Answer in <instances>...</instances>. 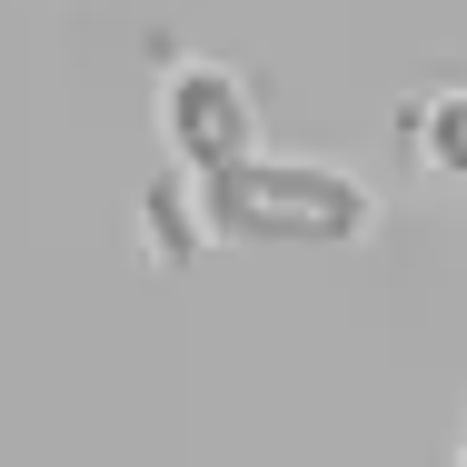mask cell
Listing matches in <instances>:
<instances>
[{"mask_svg":"<svg viewBox=\"0 0 467 467\" xmlns=\"http://www.w3.org/2000/svg\"><path fill=\"white\" fill-rule=\"evenodd\" d=\"M199 209L209 239H259V249H348L378 219L368 180H348L338 160H269V150L199 180Z\"/></svg>","mask_w":467,"mask_h":467,"instance_id":"6da1fadb","label":"cell"},{"mask_svg":"<svg viewBox=\"0 0 467 467\" xmlns=\"http://www.w3.org/2000/svg\"><path fill=\"white\" fill-rule=\"evenodd\" d=\"M160 119H170V150H180L189 180H219V170H239L259 150V99L229 60H170Z\"/></svg>","mask_w":467,"mask_h":467,"instance_id":"7a4b0ae2","label":"cell"},{"mask_svg":"<svg viewBox=\"0 0 467 467\" xmlns=\"http://www.w3.org/2000/svg\"><path fill=\"white\" fill-rule=\"evenodd\" d=\"M408 150H418L428 170L467 180V90H418L408 99Z\"/></svg>","mask_w":467,"mask_h":467,"instance_id":"3957f363","label":"cell"},{"mask_svg":"<svg viewBox=\"0 0 467 467\" xmlns=\"http://www.w3.org/2000/svg\"><path fill=\"white\" fill-rule=\"evenodd\" d=\"M458 467H467V448H458Z\"/></svg>","mask_w":467,"mask_h":467,"instance_id":"277c9868","label":"cell"}]
</instances>
